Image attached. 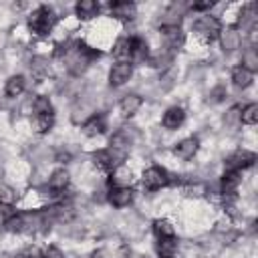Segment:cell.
Instances as JSON below:
<instances>
[{
    "label": "cell",
    "instance_id": "37",
    "mask_svg": "<svg viewBox=\"0 0 258 258\" xmlns=\"http://www.w3.org/2000/svg\"><path fill=\"white\" fill-rule=\"evenodd\" d=\"M161 258H173V256H161Z\"/></svg>",
    "mask_w": 258,
    "mask_h": 258
},
{
    "label": "cell",
    "instance_id": "14",
    "mask_svg": "<svg viewBox=\"0 0 258 258\" xmlns=\"http://www.w3.org/2000/svg\"><path fill=\"white\" fill-rule=\"evenodd\" d=\"M240 183H242L240 171H226L224 177H222V194L224 196H234Z\"/></svg>",
    "mask_w": 258,
    "mask_h": 258
},
{
    "label": "cell",
    "instance_id": "24",
    "mask_svg": "<svg viewBox=\"0 0 258 258\" xmlns=\"http://www.w3.org/2000/svg\"><path fill=\"white\" fill-rule=\"evenodd\" d=\"M256 121H258V105H256V103H250V105H246V107L240 111V123L256 125Z\"/></svg>",
    "mask_w": 258,
    "mask_h": 258
},
{
    "label": "cell",
    "instance_id": "32",
    "mask_svg": "<svg viewBox=\"0 0 258 258\" xmlns=\"http://www.w3.org/2000/svg\"><path fill=\"white\" fill-rule=\"evenodd\" d=\"M169 60H171V54H169V52H163V54L159 52L157 56L151 58V64H153V67H165Z\"/></svg>",
    "mask_w": 258,
    "mask_h": 258
},
{
    "label": "cell",
    "instance_id": "5",
    "mask_svg": "<svg viewBox=\"0 0 258 258\" xmlns=\"http://www.w3.org/2000/svg\"><path fill=\"white\" fill-rule=\"evenodd\" d=\"M254 161H256V153H252L248 149H240V151H236L234 155L228 157L226 167H228V171H242L246 167H252Z\"/></svg>",
    "mask_w": 258,
    "mask_h": 258
},
{
    "label": "cell",
    "instance_id": "15",
    "mask_svg": "<svg viewBox=\"0 0 258 258\" xmlns=\"http://www.w3.org/2000/svg\"><path fill=\"white\" fill-rule=\"evenodd\" d=\"M220 40H222V46L224 50H236L240 46V32L236 28H226V30H220Z\"/></svg>",
    "mask_w": 258,
    "mask_h": 258
},
{
    "label": "cell",
    "instance_id": "7",
    "mask_svg": "<svg viewBox=\"0 0 258 258\" xmlns=\"http://www.w3.org/2000/svg\"><path fill=\"white\" fill-rule=\"evenodd\" d=\"M131 200H133V191L129 185H113L109 191V202L115 208H125L131 204Z\"/></svg>",
    "mask_w": 258,
    "mask_h": 258
},
{
    "label": "cell",
    "instance_id": "21",
    "mask_svg": "<svg viewBox=\"0 0 258 258\" xmlns=\"http://www.w3.org/2000/svg\"><path fill=\"white\" fill-rule=\"evenodd\" d=\"M252 79H254V73L246 71L244 67H236V69L232 71V81H234V85H236V87L246 89V87H250V85H252Z\"/></svg>",
    "mask_w": 258,
    "mask_h": 258
},
{
    "label": "cell",
    "instance_id": "23",
    "mask_svg": "<svg viewBox=\"0 0 258 258\" xmlns=\"http://www.w3.org/2000/svg\"><path fill=\"white\" fill-rule=\"evenodd\" d=\"M54 125V115L52 113H44V115H36L34 119V131L36 133H46L50 131Z\"/></svg>",
    "mask_w": 258,
    "mask_h": 258
},
{
    "label": "cell",
    "instance_id": "26",
    "mask_svg": "<svg viewBox=\"0 0 258 258\" xmlns=\"http://www.w3.org/2000/svg\"><path fill=\"white\" fill-rule=\"evenodd\" d=\"M153 232L157 234V238L175 236V230H173V226H171L167 220H155V222H153Z\"/></svg>",
    "mask_w": 258,
    "mask_h": 258
},
{
    "label": "cell",
    "instance_id": "33",
    "mask_svg": "<svg viewBox=\"0 0 258 258\" xmlns=\"http://www.w3.org/2000/svg\"><path fill=\"white\" fill-rule=\"evenodd\" d=\"M32 71H34L36 75H42V73H48V67H46V60H42V58H36V60H34V64H32Z\"/></svg>",
    "mask_w": 258,
    "mask_h": 258
},
{
    "label": "cell",
    "instance_id": "18",
    "mask_svg": "<svg viewBox=\"0 0 258 258\" xmlns=\"http://www.w3.org/2000/svg\"><path fill=\"white\" fill-rule=\"evenodd\" d=\"M75 12H77L79 18H85V20L93 18L99 12V2H95V0H81V2H77Z\"/></svg>",
    "mask_w": 258,
    "mask_h": 258
},
{
    "label": "cell",
    "instance_id": "2",
    "mask_svg": "<svg viewBox=\"0 0 258 258\" xmlns=\"http://www.w3.org/2000/svg\"><path fill=\"white\" fill-rule=\"evenodd\" d=\"M194 30L198 32L200 38H204L206 42H212L214 38H218L222 26H220V20L216 16H200L196 22H194Z\"/></svg>",
    "mask_w": 258,
    "mask_h": 258
},
{
    "label": "cell",
    "instance_id": "29",
    "mask_svg": "<svg viewBox=\"0 0 258 258\" xmlns=\"http://www.w3.org/2000/svg\"><path fill=\"white\" fill-rule=\"evenodd\" d=\"M14 200H16L14 189L8 187V185H0V204H10V206H12Z\"/></svg>",
    "mask_w": 258,
    "mask_h": 258
},
{
    "label": "cell",
    "instance_id": "3",
    "mask_svg": "<svg viewBox=\"0 0 258 258\" xmlns=\"http://www.w3.org/2000/svg\"><path fill=\"white\" fill-rule=\"evenodd\" d=\"M93 159H95V163H97L103 171H115V169L121 165V161L125 159V155L109 147V149L95 151V153H93Z\"/></svg>",
    "mask_w": 258,
    "mask_h": 258
},
{
    "label": "cell",
    "instance_id": "4",
    "mask_svg": "<svg viewBox=\"0 0 258 258\" xmlns=\"http://www.w3.org/2000/svg\"><path fill=\"white\" fill-rule=\"evenodd\" d=\"M167 183H169V175H167V171H165L163 167L153 165V167L145 169V173H143V185H145L149 191L161 189V187H165Z\"/></svg>",
    "mask_w": 258,
    "mask_h": 258
},
{
    "label": "cell",
    "instance_id": "35",
    "mask_svg": "<svg viewBox=\"0 0 258 258\" xmlns=\"http://www.w3.org/2000/svg\"><path fill=\"white\" fill-rule=\"evenodd\" d=\"M191 8L194 10H208V8H212V2L208 0V2H196V4H191Z\"/></svg>",
    "mask_w": 258,
    "mask_h": 258
},
{
    "label": "cell",
    "instance_id": "31",
    "mask_svg": "<svg viewBox=\"0 0 258 258\" xmlns=\"http://www.w3.org/2000/svg\"><path fill=\"white\" fill-rule=\"evenodd\" d=\"M14 214H16V212H14V208H12L10 204H0V222H2V224H4L6 220H10Z\"/></svg>",
    "mask_w": 258,
    "mask_h": 258
},
{
    "label": "cell",
    "instance_id": "8",
    "mask_svg": "<svg viewBox=\"0 0 258 258\" xmlns=\"http://www.w3.org/2000/svg\"><path fill=\"white\" fill-rule=\"evenodd\" d=\"M161 34H163V42L167 48H179L185 40L179 26H161Z\"/></svg>",
    "mask_w": 258,
    "mask_h": 258
},
{
    "label": "cell",
    "instance_id": "6",
    "mask_svg": "<svg viewBox=\"0 0 258 258\" xmlns=\"http://www.w3.org/2000/svg\"><path fill=\"white\" fill-rule=\"evenodd\" d=\"M131 73H133L131 62H117V64H113V69L109 73V83L113 87H121L131 79Z\"/></svg>",
    "mask_w": 258,
    "mask_h": 258
},
{
    "label": "cell",
    "instance_id": "22",
    "mask_svg": "<svg viewBox=\"0 0 258 258\" xmlns=\"http://www.w3.org/2000/svg\"><path fill=\"white\" fill-rule=\"evenodd\" d=\"M175 250H177V240H175V236L159 238V240H157V252H159V256H173Z\"/></svg>",
    "mask_w": 258,
    "mask_h": 258
},
{
    "label": "cell",
    "instance_id": "19",
    "mask_svg": "<svg viewBox=\"0 0 258 258\" xmlns=\"http://www.w3.org/2000/svg\"><path fill=\"white\" fill-rule=\"evenodd\" d=\"M24 87H26L24 77H22V75H12V77L6 81V85H4V93H6L8 97H18V95L24 91Z\"/></svg>",
    "mask_w": 258,
    "mask_h": 258
},
{
    "label": "cell",
    "instance_id": "20",
    "mask_svg": "<svg viewBox=\"0 0 258 258\" xmlns=\"http://www.w3.org/2000/svg\"><path fill=\"white\" fill-rule=\"evenodd\" d=\"M48 185L52 191H64V187L69 185V171L67 169H56L52 171L50 179H48Z\"/></svg>",
    "mask_w": 258,
    "mask_h": 258
},
{
    "label": "cell",
    "instance_id": "16",
    "mask_svg": "<svg viewBox=\"0 0 258 258\" xmlns=\"http://www.w3.org/2000/svg\"><path fill=\"white\" fill-rule=\"evenodd\" d=\"M254 26H256V6L254 4H248L240 12L238 28H242V30H254Z\"/></svg>",
    "mask_w": 258,
    "mask_h": 258
},
{
    "label": "cell",
    "instance_id": "9",
    "mask_svg": "<svg viewBox=\"0 0 258 258\" xmlns=\"http://www.w3.org/2000/svg\"><path fill=\"white\" fill-rule=\"evenodd\" d=\"M135 4L133 2H127V0H121V2H111V14L119 20H133L135 18Z\"/></svg>",
    "mask_w": 258,
    "mask_h": 258
},
{
    "label": "cell",
    "instance_id": "30",
    "mask_svg": "<svg viewBox=\"0 0 258 258\" xmlns=\"http://www.w3.org/2000/svg\"><path fill=\"white\" fill-rule=\"evenodd\" d=\"M240 107H232L228 113H226V125H230V127H234V125H238L240 123Z\"/></svg>",
    "mask_w": 258,
    "mask_h": 258
},
{
    "label": "cell",
    "instance_id": "11",
    "mask_svg": "<svg viewBox=\"0 0 258 258\" xmlns=\"http://www.w3.org/2000/svg\"><path fill=\"white\" fill-rule=\"evenodd\" d=\"M183 119H185V113H183L181 107H169V109L165 111L161 123H163L165 129H177V127H181Z\"/></svg>",
    "mask_w": 258,
    "mask_h": 258
},
{
    "label": "cell",
    "instance_id": "1",
    "mask_svg": "<svg viewBox=\"0 0 258 258\" xmlns=\"http://www.w3.org/2000/svg\"><path fill=\"white\" fill-rule=\"evenodd\" d=\"M56 24V14L52 8L48 6H38L32 14H30V28L32 32H36L38 36H46Z\"/></svg>",
    "mask_w": 258,
    "mask_h": 258
},
{
    "label": "cell",
    "instance_id": "36",
    "mask_svg": "<svg viewBox=\"0 0 258 258\" xmlns=\"http://www.w3.org/2000/svg\"><path fill=\"white\" fill-rule=\"evenodd\" d=\"M91 258H107V256H105V252H93Z\"/></svg>",
    "mask_w": 258,
    "mask_h": 258
},
{
    "label": "cell",
    "instance_id": "27",
    "mask_svg": "<svg viewBox=\"0 0 258 258\" xmlns=\"http://www.w3.org/2000/svg\"><path fill=\"white\" fill-rule=\"evenodd\" d=\"M32 109L36 115H44V113H52V105H50V99L48 97H36L34 103H32Z\"/></svg>",
    "mask_w": 258,
    "mask_h": 258
},
{
    "label": "cell",
    "instance_id": "28",
    "mask_svg": "<svg viewBox=\"0 0 258 258\" xmlns=\"http://www.w3.org/2000/svg\"><path fill=\"white\" fill-rule=\"evenodd\" d=\"M4 228L8 232H22L24 230V216L22 214H14L10 220L4 222Z\"/></svg>",
    "mask_w": 258,
    "mask_h": 258
},
{
    "label": "cell",
    "instance_id": "17",
    "mask_svg": "<svg viewBox=\"0 0 258 258\" xmlns=\"http://www.w3.org/2000/svg\"><path fill=\"white\" fill-rule=\"evenodd\" d=\"M141 103H143V101H141L139 95H125V97L121 99L119 107H121V113H123L125 117H131V115H135V113L139 111Z\"/></svg>",
    "mask_w": 258,
    "mask_h": 258
},
{
    "label": "cell",
    "instance_id": "13",
    "mask_svg": "<svg viewBox=\"0 0 258 258\" xmlns=\"http://www.w3.org/2000/svg\"><path fill=\"white\" fill-rule=\"evenodd\" d=\"M198 139L196 137H187V139H181L177 145H175V155L181 157V159H191L196 153H198Z\"/></svg>",
    "mask_w": 258,
    "mask_h": 258
},
{
    "label": "cell",
    "instance_id": "12",
    "mask_svg": "<svg viewBox=\"0 0 258 258\" xmlns=\"http://www.w3.org/2000/svg\"><path fill=\"white\" fill-rule=\"evenodd\" d=\"M105 129H107V121H105V117H103L101 113L91 115V117L83 123V131H85L87 135H101Z\"/></svg>",
    "mask_w": 258,
    "mask_h": 258
},
{
    "label": "cell",
    "instance_id": "34",
    "mask_svg": "<svg viewBox=\"0 0 258 258\" xmlns=\"http://www.w3.org/2000/svg\"><path fill=\"white\" fill-rule=\"evenodd\" d=\"M40 258H64V256H62V252H60L58 248L50 246V248H46V250L42 252V256H40Z\"/></svg>",
    "mask_w": 258,
    "mask_h": 258
},
{
    "label": "cell",
    "instance_id": "25",
    "mask_svg": "<svg viewBox=\"0 0 258 258\" xmlns=\"http://www.w3.org/2000/svg\"><path fill=\"white\" fill-rule=\"evenodd\" d=\"M240 67H244L246 71H250V73H254L256 69H258V52H256V48L254 46H250V48H246V52H244V56H242V64Z\"/></svg>",
    "mask_w": 258,
    "mask_h": 258
},
{
    "label": "cell",
    "instance_id": "10",
    "mask_svg": "<svg viewBox=\"0 0 258 258\" xmlns=\"http://www.w3.org/2000/svg\"><path fill=\"white\" fill-rule=\"evenodd\" d=\"M113 54L117 62H131L133 60V48H131V38H119L115 42Z\"/></svg>",
    "mask_w": 258,
    "mask_h": 258
}]
</instances>
